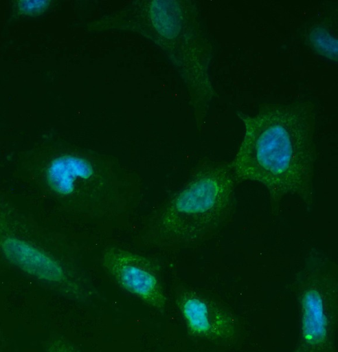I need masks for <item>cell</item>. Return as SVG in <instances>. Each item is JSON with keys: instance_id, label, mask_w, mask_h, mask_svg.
Returning <instances> with one entry per match:
<instances>
[{"instance_id": "obj_1", "label": "cell", "mask_w": 338, "mask_h": 352, "mask_svg": "<svg viewBox=\"0 0 338 352\" xmlns=\"http://www.w3.org/2000/svg\"><path fill=\"white\" fill-rule=\"evenodd\" d=\"M245 133L229 163L237 183L254 182L267 191L272 206L284 198L314 204L316 111L308 101L272 103L253 115L238 113Z\"/></svg>"}, {"instance_id": "obj_2", "label": "cell", "mask_w": 338, "mask_h": 352, "mask_svg": "<svg viewBox=\"0 0 338 352\" xmlns=\"http://www.w3.org/2000/svg\"><path fill=\"white\" fill-rule=\"evenodd\" d=\"M236 184L229 163L201 164L150 218L146 241L170 249L210 239L234 214Z\"/></svg>"}, {"instance_id": "obj_3", "label": "cell", "mask_w": 338, "mask_h": 352, "mask_svg": "<svg viewBox=\"0 0 338 352\" xmlns=\"http://www.w3.org/2000/svg\"><path fill=\"white\" fill-rule=\"evenodd\" d=\"M45 179L65 208L88 221L117 217L131 203L133 188L126 173L89 156L66 153L53 158Z\"/></svg>"}, {"instance_id": "obj_4", "label": "cell", "mask_w": 338, "mask_h": 352, "mask_svg": "<svg viewBox=\"0 0 338 352\" xmlns=\"http://www.w3.org/2000/svg\"><path fill=\"white\" fill-rule=\"evenodd\" d=\"M0 248L12 264L60 294L83 303L93 300L95 292L89 277L69 254L41 250L16 236L3 239Z\"/></svg>"}, {"instance_id": "obj_5", "label": "cell", "mask_w": 338, "mask_h": 352, "mask_svg": "<svg viewBox=\"0 0 338 352\" xmlns=\"http://www.w3.org/2000/svg\"><path fill=\"white\" fill-rule=\"evenodd\" d=\"M106 275L122 291L164 314L167 298L155 264L147 256L126 248L110 245L100 256Z\"/></svg>"}, {"instance_id": "obj_6", "label": "cell", "mask_w": 338, "mask_h": 352, "mask_svg": "<svg viewBox=\"0 0 338 352\" xmlns=\"http://www.w3.org/2000/svg\"><path fill=\"white\" fill-rule=\"evenodd\" d=\"M176 304L192 333L204 336L210 332L212 327L210 314L204 299L194 293L184 292L177 297Z\"/></svg>"}, {"instance_id": "obj_7", "label": "cell", "mask_w": 338, "mask_h": 352, "mask_svg": "<svg viewBox=\"0 0 338 352\" xmlns=\"http://www.w3.org/2000/svg\"><path fill=\"white\" fill-rule=\"evenodd\" d=\"M46 352H81L69 339L60 336H50L44 341Z\"/></svg>"}, {"instance_id": "obj_8", "label": "cell", "mask_w": 338, "mask_h": 352, "mask_svg": "<svg viewBox=\"0 0 338 352\" xmlns=\"http://www.w3.org/2000/svg\"><path fill=\"white\" fill-rule=\"evenodd\" d=\"M47 1H23L21 2L22 6L21 8L23 10L27 12H32L36 10H40L43 8Z\"/></svg>"}, {"instance_id": "obj_9", "label": "cell", "mask_w": 338, "mask_h": 352, "mask_svg": "<svg viewBox=\"0 0 338 352\" xmlns=\"http://www.w3.org/2000/svg\"><path fill=\"white\" fill-rule=\"evenodd\" d=\"M2 332L0 331V352H7V346Z\"/></svg>"}]
</instances>
